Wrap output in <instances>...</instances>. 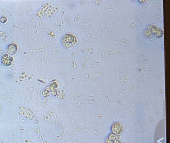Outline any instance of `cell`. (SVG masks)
I'll return each instance as SVG.
<instances>
[{"instance_id":"cell-1","label":"cell","mask_w":170,"mask_h":143,"mask_svg":"<svg viewBox=\"0 0 170 143\" xmlns=\"http://www.w3.org/2000/svg\"><path fill=\"white\" fill-rule=\"evenodd\" d=\"M62 42L65 47L68 49L77 44V38L72 34H68L64 36L62 40Z\"/></svg>"},{"instance_id":"cell-2","label":"cell","mask_w":170,"mask_h":143,"mask_svg":"<svg viewBox=\"0 0 170 143\" xmlns=\"http://www.w3.org/2000/svg\"><path fill=\"white\" fill-rule=\"evenodd\" d=\"M1 63L4 66L9 67L12 65L13 58L9 54H4L1 58Z\"/></svg>"},{"instance_id":"cell-3","label":"cell","mask_w":170,"mask_h":143,"mask_svg":"<svg viewBox=\"0 0 170 143\" xmlns=\"http://www.w3.org/2000/svg\"><path fill=\"white\" fill-rule=\"evenodd\" d=\"M18 46L15 43H11L7 46V52L10 55H14L17 53Z\"/></svg>"}]
</instances>
